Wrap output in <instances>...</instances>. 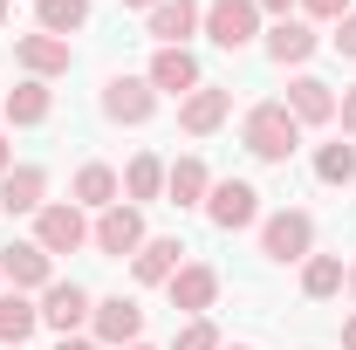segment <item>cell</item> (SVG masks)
<instances>
[{"label":"cell","instance_id":"1","mask_svg":"<svg viewBox=\"0 0 356 350\" xmlns=\"http://www.w3.org/2000/svg\"><path fill=\"white\" fill-rule=\"evenodd\" d=\"M240 137H247V151H254V158L288 165V158H295V144H302V124H295V110H288V103H254Z\"/></svg>","mask_w":356,"mask_h":350},{"label":"cell","instance_id":"2","mask_svg":"<svg viewBox=\"0 0 356 350\" xmlns=\"http://www.w3.org/2000/svg\"><path fill=\"white\" fill-rule=\"evenodd\" d=\"M206 220H213L220 234H240V227L261 220V192H254L247 178H213V192H206Z\"/></svg>","mask_w":356,"mask_h":350},{"label":"cell","instance_id":"3","mask_svg":"<svg viewBox=\"0 0 356 350\" xmlns=\"http://www.w3.org/2000/svg\"><path fill=\"white\" fill-rule=\"evenodd\" d=\"M89 241V220H83V206L69 199V206H42L35 213V248L42 254H76Z\"/></svg>","mask_w":356,"mask_h":350},{"label":"cell","instance_id":"4","mask_svg":"<svg viewBox=\"0 0 356 350\" xmlns=\"http://www.w3.org/2000/svg\"><path fill=\"white\" fill-rule=\"evenodd\" d=\"M206 35L220 48H247L261 35V7H254V0H213V7H206Z\"/></svg>","mask_w":356,"mask_h":350},{"label":"cell","instance_id":"5","mask_svg":"<svg viewBox=\"0 0 356 350\" xmlns=\"http://www.w3.org/2000/svg\"><path fill=\"white\" fill-rule=\"evenodd\" d=\"M261 248H267V261H309L315 220H309V213H274V220L261 227Z\"/></svg>","mask_w":356,"mask_h":350},{"label":"cell","instance_id":"6","mask_svg":"<svg viewBox=\"0 0 356 350\" xmlns=\"http://www.w3.org/2000/svg\"><path fill=\"white\" fill-rule=\"evenodd\" d=\"M151 110H158L151 76H117V83L103 89V117H117V124H144Z\"/></svg>","mask_w":356,"mask_h":350},{"label":"cell","instance_id":"7","mask_svg":"<svg viewBox=\"0 0 356 350\" xmlns=\"http://www.w3.org/2000/svg\"><path fill=\"white\" fill-rule=\"evenodd\" d=\"M96 344H110V350H131L137 344V330H144V309L131 303V296H110V303H96Z\"/></svg>","mask_w":356,"mask_h":350},{"label":"cell","instance_id":"8","mask_svg":"<svg viewBox=\"0 0 356 350\" xmlns=\"http://www.w3.org/2000/svg\"><path fill=\"white\" fill-rule=\"evenodd\" d=\"M89 316H96V303H89L76 282H48V296H42V323L48 330H62V337H76Z\"/></svg>","mask_w":356,"mask_h":350},{"label":"cell","instance_id":"9","mask_svg":"<svg viewBox=\"0 0 356 350\" xmlns=\"http://www.w3.org/2000/svg\"><path fill=\"white\" fill-rule=\"evenodd\" d=\"M192 28H206V7L199 0H158L151 7V42L158 48H185Z\"/></svg>","mask_w":356,"mask_h":350},{"label":"cell","instance_id":"10","mask_svg":"<svg viewBox=\"0 0 356 350\" xmlns=\"http://www.w3.org/2000/svg\"><path fill=\"white\" fill-rule=\"evenodd\" d=\"M89 241H96L103 254H137V248H144V220H137V206H124V199L103 206V220H96Z\"/></svg>","mask_w":356,"mask_h":350},{"label":"cell","instance_id":"11","mask_svg":"<svg viewBox=\"0 0 356 350\" xmlns=\"http://www.w3.org/2000/svg\"><path fill=\"white\" fill-rule=\"evenodd\" d=\"M165 289H172V309H185V316H206V309H213V296H220V275H213L206 261H185L172 282H165Z\"/></svg>","mask_w":356,"mask_h":350},{"label":"cell","instance_id":"12","mask_svg":"<svg viewBox=\"0 0 356 350\" xmlns=\"http://www.w3.org/2000/svg\"><path fill=\"white\" fill-rule=\"evenodd\" d=\"M0 275H7L21 296H28V289H48V254L35 241H7V248H0Z\"/></svg>","mask_w":356,"mask_h":350},{"label":"cell","instance_id":"13","mask_svg":"<svg viewBox=\"0 0 356 350\" xmlns=\"http://www.w3.org/2000/svg\"><path fill=\"white\" fill-rule=\"evenodd\" d=\"M14 55H21V69H28L35 83H42V76H62V69L76 62L62 35H21V42H14Z\"/></svg>","mask_w":356,"mask_h":350},{"label":"cell","instance_id":"14","mask_svg":"<svg viewBox=\"0 0 356 350\" xmlns=\"http://www.w3.org/2000/svg\"><path fill=\"white\" fill-rule=\"evenodd\" d=\"M42 192H48L42 165H14L0 178V213H42Z\"/></svg>","mask_w":356,"mask_h":350},{"label":"cell","instance_id":"15","mask_svg":"<svg viewBox=\"0 0 356 350\" xmlns=\"http://www.w3.org/2000/svg\"><path fill=\"white\" fill-rule=\"evenodd\" d=\"M288 110H295V124H329L336 117V89L322 76H295L288 83Z\"/></svg>","mask_w":356,"mask_h":350},{"label":"cell","instance_id":"16","mask_svg":"<svg viewBox=\"0 0 356 350\" xmlns=\"http://www.w3.org/2000/svg\"><path fill=\"white\" fill-rule=\"evenodd\" d=\"M226 110H233L226 89H192V96L178 103V124H185L192 137H206V131H220V124H226Z\"/></svg>","mask_w":356,"mask_h":350},{"label":"cell","instance_id":"17","mask_svg":"<svg viewBox=\"0 0 356 350\" xmlns=\"http://www.w3.org/2000/svg\"><path fill=\"white\" fill-rule=\"evenodd\" d=\"M151 89H199V62H192V48H158L151 55Z\"/></svg>","mask_w":356,"mask_h":350},{"label":"cell","instance_id":"18","mask_svg":"<svg viewBox=\"0 0 356 350\" xmlns=\"http://www.w3.org/2000/svg\"><path fill=\"white\" fill-rule=\"evenodd\" d=\"M267 55H274V62H309V55H315V28L295 21V14L274 21V28H267Z\"/></svg>","mask_w":356,"mask_h":350},{"label":"cell","instance_id":"19","mask_svg":"<svg viewBox=\"0 0 356 350\" xmlns=\"http://www.w3.org/2000/svg\"><path fill=\"white\" fill-rule=\"evenodd\" d=\"M178 254H185L178 241H144V248L131 254V275H137V282H172L178 268H185Z\"/></svg>","mask_w":356,"mask_h":350},{"label":"cell","instance_id":"20","mask_svg":"<svg viewBox=\"0 0 356 350\" xmlns=\"http://www.w3.org/2000/svg\"><path fill=\"white\" fill-rule=\"evenodd\" d=\"M35 323H42V309L28 303L21 289H14V296H0V350L28 344V337H35Z\"/></svg>","mask_w":356,"mask_h":350},{"label":"cell","instance_id":"21","mask_svg":"<svg viewBox=\"0 0 356 350\" xmlns=\"http://www.w3.org/2000/svg\"><path fill=\"white\" fill-rule=\"evenodd\" d=\"M165 192H172L178 206H199V199L213 192V172H206L199 158H178V165H165Z\"/></svg>","mask_w":356,"mask_h":350},{"label":"cell","instance_id":"22","mask_svg":"<svg viewBox=\"0 0 356 350\" xmlns=\"http://www.w3.org/2000/svg\"><path fill=\"white\" fill-rule=\"evenodd\" d=\"M35 14H42V35H76V28H89V0H35Z\"/></svg>","mask_w":356,"mask_h":350},{"label":"cell","instance_id":"23","mask_svg":"<svg viewBox=\"0 0 356 350\" xmlns=\"http://www.w3.org/2000/svg\"><path fill=\"white\" fill-rule=\"evenodd\" d=\"M76 206H96V213L117 206V172H110V165H83V172H76Z\"/></svg>","mask_w":356,"mask_h":350},{"label":"cell","instance_id":"24","mask_svg":"<svg viewBox=\"0 0 356 350\" xmlns=\"http://www.w3.org/2000/svg\"><path fill=\"white\" fill-rule=\"evenodd\" d=\"M336 289H343V261H336V254H309V261H302V296L322 303V296H336Z\"/></svg>","mask_w":356,"mask_h":350},{"label":"cell","instance_id":"25","mask_svg":"<svg viewBox=\"0 0 356 350\" xmlns=\"http://www.w3.org/2000/svg\"><path fill=\"white\" fill-rule=\"evenodd\" d=\"M48 110H55V103H48V89H42V83L7 89V117H14V124H48Z\"/></svg>","mask_w":356,"mask_h":350},{"label":"cell","instance_id":"26","mask_svg":"<svg viewBox=\"0 0 356 350\" xmlns=\"http://www.w3.org/2000/svg\"><path fill=\"white\" fill-rule=\"evenodd\" d=\"M315 178L322 185H350L356 178V144H322L315 151Z\"/></svg>","mask_w":356,"mask_h":350},{"label":"cell","instance_id":"27","mask_svg":"<svg viewBox=\"0 0 356 350\" xmlns=\"http://www.w3.org/2000/svg\"><path fill=\"white\" fill-rule=\"evenodd\" d=\"M124 192H131V199H158V192H165V165H158L151 151H144V158H131V172H124Z\"/></svg>","mask_w":356,"mask_h":350},{"label":"cell","instance_id":"28","mask_svg":"<svg viewBox=\"0 0 356 350\" xmlns=\"http://www.w3.org/2000/svg\"><path fill=\"white\" fill-rule=\"evenodd\" d=\"M172 350H220V330H213L206 316H192V323L172 337Z\"/></svg>","mask_w":356,"mask_h":350},{"label":"cell","instance_id":"29","mask_svg":"<svg viewBox=\"0 0 356 350\" xmlns=\"http://www.w3.org/2000/svg\"><path fill=\"white\" fill-rule=\"evenodd\" d=\"M302 7H309L315 21H343V14H350V0H302Z\"/></svg>","mask_w":356,"mask_h":350},{"label":"cell","instance_id":"30","mask_svg":"<svg viewBox=\"0 0 356 350\" xmlns=\"http://www.w3.org/2000/svg\"><path fill=\"white\" fill-rule=\"evenodd\" d=\"M336 48H343V55H356V7L336 21Z\"/></svg>","mask_w":356,"mask_h":350},{"label":"cell","instance_id":"31","mask_svg":"<svg viewBox=\"0 0 356 350\" xmlns=\"http://www.w3.org/2000/svg\"><path fill=\"white\" fill-rule=\"evenodd\" d=\"M336 117H343V131H350V137H356V83H350V89H343V103H336Z\"/></svg>","mask_w":356,"mask_h":350},{"label":"cell","instance_id":"32","mask_svg":"<svg viewBox=\"0 0 356 350\" xmlns=\"http://www.w3.org/2000/svg\"><path fill=\"white\" fill-rule=\"evenodd\" d=\"M254 7H261V14H274V21H288V7H295V0H254Z\"/></svg>","mask_w":356,"mask_h":350},{"label":"cell","instance_id":"33","mask_svg":"<svg viewBox=\"0 0 356 350\" xmlns=\"http://www.w3.org/2000/svg\"><path fill=\"white\" fill-rule=\"evenodd\" d=\"M62 350H103V344H89V337H62Z\"/></svg>","mask_w":356,"mask_h":350},{"label":"cell","instance_id":"34","mask_svg":"<svg viewBox=\"0 0 356 350\" xmlns=\"http://www.w3.org/2000/svg\"><path fill=\"white\" fill-rule=\"evenodd\" d=\"M14 172V151H7V137H0V178Z\"/></svg>","mask_w":356,"mask_h":350},{"label":"cell","instance_id":"35","mask_svg":"<svg viewBox=\"0 0 356 350\" xmlns=\"http://www.w3.org/2000/svg\"><path fill=\"white\" fill-rule=\"evenodd\" d=\"M343 350H356V316H350V323H343Z\"/></svg>","mask_w":356,"mask_h":350},{"label":"cell","instance_id":"36","mask_svg":"<svg viewBox=\"0 0 356 350\" xmlns=\"http://www.w3.org/2000/svg\"><path fill=\"white\" fill-rule=\"evenodd\" d=\"M343 282H350V296H356V261H350V268H343Z\"/></svg>","mask_w":356,"mask_h":350},{"label":"cell","instance_id":"37","mask_svg":"<svg viewBox=\"0 0 356 350\" xmlns=\"http://www.w3.org/2000/svg\"><path fill=\"white\" fill-rule=\"evenodd\" d=\"M124 7H158V0H124Z\"/></svg>","mask_w":356,"mask_h":350},{"label":"cell","instance_id":"38","mask_svg":"<svg viewBox=\"0 0 356 350\" xmlns=\"http://www.w3.org/2000/svg\"><path fill=\"white\" fill-rule=\"evenodd\" d=\"M220 350H247V344H220Z\"/></svg>","mask_w":356,"mask_h":350},{"label":"cell","instance_id":"39","mask_svg":"<svg viewBox=\"0 0 356 350\" xmlns=\"http://www.w3.org/2000/svg\"><path fill=\"white\" fill-rule=\"evenodd\" d=\"M0 21H7V0H0Z\"/></svg>","mask_w":356,"mask_h":350},{"label":"cell","instance_id":"40","mask_svg":"<svg viewBox=\"0 0 356 350\" xmlns=\"http://www.w3.org/2000/svg\"><path fill=\"white\" fill-rule=\"evenodd\" d=\"M131 350H151V344H131Z\"/></svg>","mask_w":356,"mask_h":350},{"label":"cell","instance_id":"41","mask_svg":"<svg viewBox=\"0 0 356 350\" xmlns=\"http://www.w3.org/2000/svg\"><path fill=\"white\" fill-rule=\"evenodd\" d=\"M0 110H7V96H0Z\"/></svg>","mask_w":356,"mask_h":350},{"label":"cell","instance_id":"42","mask_svg":"<svg viewBox=\"0 0 356 350\" xmlns=\"http://www.w3.org/2000/svg\"><path fill=\"white\" fill-rule=\"evenodd\" d=\"M14 350H28V344H14Z\"/></svg>","mask_w":356,"mask_h":350}]
</instances>
